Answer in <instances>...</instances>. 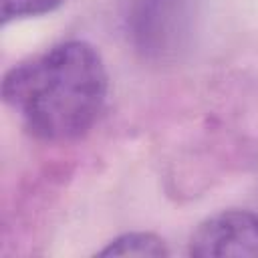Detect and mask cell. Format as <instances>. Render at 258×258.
<instances>
[{"label":"cell","instance_id":"4","mask_svg":"<svg viewBox=\"0 0 258 258\" xmlns=\"http://www.w3.org/2000/svg\"><path fill=\"white\" fill-rule=\"evenodd\" d=\"M67 0H0L2 4V24L12 20L42 16L58 10Z\"/></svg>","mask_w":258,"mask_h":258},{"label":"cell","instance_id":"1","mask_svg":"<svg viewBox=\"0 0 258 258\" xmlns=\"http://www.w3.org/2000/svg\"><path fill=\"white\" fill-rule=\"evenodd\" d=\"M109 93L101 52L87 40H62L18 64L2 79V99L40 141L83 137L99 119Z\"/></svg>","mask_w":258,"mask_h":258},{"label":"cell","instance_id":"2","mask_svg":"<svg viewBox=\"0 0 258 258\" xmlns=\"http://www.w3.org/2000/svg\"><path fill=\"white\" fill-rule=\"evenodd\" d=\"M187 252L198 258H258V214L250 210H224L206 218L194 230Z\"/></svg>","mask_w":258,"mask_h":258},{"label":"cell","instance_id":"3","mask_svg":"<svg viewBox=\"0 0 258 258\" xmlns=\"http://www.w3.org/2000/svg\"><path fill=\"white\" fill-rule=\"evenodd\" d=\"M99 256H139V258H161L169 256V248L165 240L153 232H125L111 242L103 250L97 252Z\"/></svg>","mask_w":258,"mask_h":258}]
</instances>
